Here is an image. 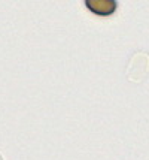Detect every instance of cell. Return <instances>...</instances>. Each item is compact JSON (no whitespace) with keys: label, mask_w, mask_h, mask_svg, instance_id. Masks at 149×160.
<instances>
[{"label":"cell","mask_w":149,"mask_h":160,"mask_svg":"<svg viewBox=\"0 0 149 160\" xmlns=\"http://www.w3.org/2000/svg\"><path fill=\"white\" fill-rule=\"evenodd\" d=\"M0 160H2V159H0Z\"/></svg>","instance_id":"1"}]
</instances>
